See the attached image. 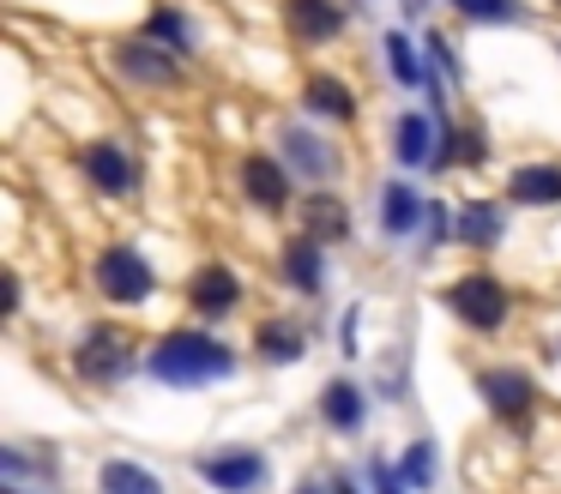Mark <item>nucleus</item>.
Returning <instances> with one entry per match:
<instances>
[{"label": "nucleus", "mask_w": 561, "mask_h": 494, "mask_svg": "<svg viewBox=\"0 0 561 494\" xmlns=\"http://www.w3.org/2000/svg\"><path fill=\"white\" fill-rule=\"evenodd\" d=\"M375 494H411V482H404V470L399 464H387V458H375Z\"/></svg>", "instance_id": "28"}, {"label": "nucleus", "mask_w": 561, "mask_h": 494, "mask_svg": "<svg viewBox=\"0 0 561 494\" xmlns=\"http://www.w3.org/2000/svg\"><path fill=\"white\" fill-rule=\"evenodd\" d=\"M501 235H507V205L465 199L459 211H453V241H465V248L489 253V248H501Z\"/></svg>", "instance_id": "16"}, {"label": "nucleus", "mask_w": 561, "mask_h": 494, "mask_svg": "<svg viewBox=\"0 0 561 494\" xmlns=\"http://www.w3.org/2000/svg\"><path fill=\"white\" fill-rule=\"evenodd\" d=\"M254 356L266 361V368H290V361L308 356V332L296 320H260L254 332Z\"/></svg>", "instance_id": "21"}, {"label": "nucleus", "mask_w": 561, "mask_h": 494, "mask_svg": "<svg viewBox=\"0 0 561 494\" xmlns=\"http://www.w3.org/2000/svg\"><path fill=\"white\" fill-rule=\"evenodd\" d=\"M556 7H561V0H556Z\"/></svg>", "instance_id": "31"}, {"label": "nucleus", "mask_w": 561, "mask_h": 494, "mask_svg": "<svg viewBox=\"0 0 561 494\" xmlns=\"http://www.w3.org/2000/svg\"><path fill=\"white\" fill-rule=\"evenodd\" d=\"M91 289L115 308H139V301L158 296V265L134 248V241H110V248L91 260Z\"/></svg>", "instance_id": "3"}, {"label": "nucleus", "mask_w": 561, "mask_h": 494, "mask_svg": "<svg viewBox=\"0 0 561 494\" xmlns=\"http://www.w3.org/2000/svg\"><path fill=\"white\" fill-rule=\"evenodd\" d=\"M98 489H103V494H163V482H158V470H151V464L110 458V464L98 470Z\"/></svg>", "instance_id": "24"}, {"label": "nucleus", "mask_w": 561, "mask_h": 494, "mask_svg": "<svg viewBox=\"0 0 561 494\" xmlns=\"http://www.w3.org/2000/svg\"><path fill=\"white\" fill-rule=\"evenodd\" d=\"M296 494H332V482H320V476H314V482H302Z\"/></svg>", "instance_id": "29"}, {"label": "nucleus", "mask_w": 561, "mask_h": 494, "mask_svg": "<svg viewBox=\"0 0 561 494\" xmlns=\"http://www.w3.org/2000/svg\"><path fill=\"white\" fill-rule=\"evenodd\" d=\"M182 296H187V308H194L199 320H224V313L242 308V272L224 265V260H206V265H194V277H187Z\"/></svg>", "instance_id": "10"}, {"label": "nucleus", "mask_w": 561, "mask_h": 494, "mask_svg": "<svg viewBox=\"0 0 561 494\" xmlns=\"http://www.w3.org/2000/svg\"><path fill=\"white\" fill-rule=\"evenodd\" d=\"M399 470H404V482H411V489H428V482H435V470H440V446L435 440H411V446H404V458H399Z\"/></svg>", "instance_id": "27"}, {"label": "nucleus", "mask_w": 561, "mask_h": 494, "mask_svg": "<svg viewBox=\"0 0 561 494\" xmlns=\"http://www.w3.org/2000/svg\"><path fill=\"white\" fill-rule=\"evenodd\" d=\"M465 24H519L525 19V0H447Z\"/></svg>", "instance_id": "26"}, {"label": "nucleus", "mask_w": 561, "mask_h": 494, "mask_svg": "<svg viewBox=\"0 0 561 494\" xmlns=\"http://www.w3.org/2000/svg\"><path fill=\"white\" fill-rule=\"evenodd\" d=\"M302 103H308V115H327V120H339V127L356 120V91H351V79H339V72H308Z\"/></svg>", "instance_id": "19"}, {"label": "nucleus", "mask_w": 561, "mask_h": 494, "mask_svg": "<svg viewBox=\"0 0 561 494\" xmlns=\"http://www.w3.org/2000/svg\"><path fill=\"white\" fill-rule=\"evenodd\" d=\"M146 36H158V43H163V48H175L182 60L199 48V24L187 19L182 7H151V12H146Z\"/></svg>", "instance_id": "23"}, {"label": "nucleus", "mask_w": 561, "mask_h": 494, "mask_svg": "<svg viewBox=\"0 0 561 494\" xmlns=\"http://www.w3.org/2000/svg\"><path fill=\"white\" fill-rule=\"evenodd\" d=\"M477 398H483L501 422H525L537 410V380L525 368H483L477 374Z\"/></svg>", "instance_id": "11"}, {"label": "nucleus", "mask_w": 561, "mask_h": 494, "mask_svg": "<svg viewBox=\"0 0 561 494\" xmlns=\"http://www.w3.org/2000/svg\"><path fill=\"white\" fill-rule=\"evenodd\" d=\"M423 217H428V199L411 181H387L380 187V235H411Z\"/></svg>", "instance_id": "22"}, {"label": "nucleus", "mask_w": 561, "mask_h": 494, "mask_svg": "<svg viewBox=\"0 0 561 494\" xmlns=\"http://www.w3.org/2000/svg\"><path fill=\"white\" fill-rule=\"evenodd\" d=\"M194 476L218 494H260L272 476V458L260 446H218V452L194 458Z\"/></svg>", "instance_id": "6"}, {"label": "nucleus", "mask_w": 561, "mask_h": 494, "mask_svg": "<svg viewBox=\"0 0 561 494\" xmlns=\"http://www.w3.org/2000/svg\"><path fill=\"white\" fill-rule=\"evenodd\" d=\"M296 217H302V235H314V241H351V205L339 199V193L332 187H314V193H302V199H296Z\"/></svg>", "instance_id": "13"}, {"label": "nucleus", "mask_w": 561, "mask_h": 494, "mask_svg": "<svg viewBox=\"0 0 561 494\" xmlns=\"http://www.w3.org/2000/svg\"><path fill=\"white\" fill-rule=\"evenodd\" d=\"M278 19L296 48H327L351 31V7L344 0H278Z\"/></svg>", "instance_id": "8"}, {"label": "nucleus", "mask_w": 561, "mask_h": 494, "mask_svg": "<svg viewBox=\"0 0 561 494\" xmlns=\"http://www.w3.org/2000/svg\"><path fill=\"white\" fill-rule=\"evenodd\" d=\"M79 169H85V181L103 193V199H134L139 193V181H146V169H139V157L127 151L122 139H91L85 151H79Z\"/></svg>", "instance_id": "7"}, {"label": "nucleus", "mask_w": 561, "mask_h": 494, "mask_svg": "<svg viewBox=\"0 0 561 494\" xmlns=\"http://www.w3.org/2000/svg\"><path fill=\"white\" fill-rule=\"evenodd\" d=\"M435 151H440V120H428L423 108H404L392 120V157L404 169H435Z\"/></svg>", "instance_id": "15"}, {"label": "nucleus", "mask_w": 561, "mask_h": 494, "mask_svg": "<svg viewBox=\"0 0 561 494\" xmlns=\"http://www.w3.org/2000/svg\"><path fill=\"white\" fill-rule=\"evenodd\" d=\"M483 157H489V133H483V120H440L435 175H447V169H477Z\"/></svg>", "instance_id": "17"}, {"label": "nucleus", "mask_w": 561, "mask_h": 494, "mask_svg": "<svg viewBox=\"0 0 561 494\" xmlns=\"http://www.w3.org/2000/svg\"><path fill=\"white\" fill-rule=\"evenodd\" d=\"M507 205H531V211L561 205V163H519L507 175Z\"/></svg>", "instance_id": "20"}, {"label": "nucleus", "mask_w": 561, "mask_h": 494, "mask_svg": "<svg viewBox=\"0 0 561 494\" xmlns=\"http://www.w3.org/2000/svg\"><path fill=\"white\" fill-rule=\"evenodd\" d=\"M236 181H242V199L260 205V211H290V199H296V169L266 151H248Z\"/></svg>", "instance_id": "9"}, {"label": "nucleus", "mask_w": 561, "mask_h": 494, "mask_svg": "<svg viewBox=\"0 0 561 494\" xmlns=\"http://www.w3.org/2000/svg\"><path fill=\"white\" fill-rule=\"evenodd\" d=\"M139 368V337L122 320H91L73 344V374L85 386H122Z\"/></svg>", "instance_id": "2"}, {"label": "nucleus", "mask_w": 561, "mask_h": 494, "mask_svg": "<svg viewBox=\"0 0 561 494\" xmlns=\"http://www.w3.org/2000/svg\"><path fill=\"white\" fill-rule=\"evenodd\" d=\"M447 308H453V320H459L465 332H501L507 313H513V296H507V284H501L495 272H465V277L447 284Z\"/></svg>", "instance_id": "4"}, {"label": "nucleus", "mask_w": 561, "mask_h": 494, "mask_svg": "<svg viewBox=\"0 0 561 494\" xmlns=\"http://www.w3.org/2000/svg\"><path fill=\"white\" fill-rule=\"evenodd\" d=\"M278 151H284V163L296 169V181H314L320 187V181L339 175V151L308 127H278Z\"/></svg>", "instance_id": "12"}, {"label": "nucleus", "mask_w": 561, "mask_h": 494, "mask_svg": "<svg viewBox=\"0 0 561 494\" xmlns=\"http://www.w3.org/2000/svg\"><path fill=\"white\" fill-rule=\"evenodd\" d=\"M110 60H115V72H122L134 91H175V84H182V55L163 48L158 36H146V31L110 43Z\"/></svg>", "instance_id": "5"}, {"label": "nucleus", "mask_w": 561, "mask_h": 494, "mask_svg": "<svg viewBox=\"0 0 561 494\" xmlns=\"http://www.w3.org/2000/svg\"><path fill=\"white\" fill-rule=\"evenodd\" d=\"M236 344H224L218 332H194V325H182V332H163L158 344L146 349V374L158 386H175V392H194V386H218L236 374Z\"/></svg>", "instance_id": "1"}, {"label": "nucleus", "mask_w": 561, "mask_h": 494, "mask_svg": "<svg viewBox=\"0 0 561 494\" xmlns=\"http://www.w3.org/2000/svg\"><path fill=\"white\" fill-rule=\"evenodd\" d=\"M278 272H284V284H290L296 296H320V289H327V241L290 235L284 253H278Z\"/></svg>", "instance_id": "14"}, {"label": "nucleus", "mask_w": 561, "mask_h": 494, "mask_svg": "<svg viewBox=\"0 0 561 494\" xmlns=\"http://www.w3.org/2000/svg\"><path fill=\"white\" fill-rule=\"evenodd\" d=\"M380 60L392 67V79H399L404 91H416V84H423V60H416V43H411L404 31H387V36H380Z\"/></svg>", "instance_id": "25"}, {"label": "nucleus", "mask_w": 561, "mask_h": 494, "mask_svg": "<svg viewBox=\"0 0 561 494\" xmlns=\"http://www.w3.org/2000/svg\"><path fill=\"white\" fill-rule=\"evenodd\" d=\"M332 494H356V482L351 476H332Z\"/></svg>", "instance_id": "30"}, {"label": "nucleus", "mask_w": 561, "mask_h": 494, "mask_svg": "<svg viewBox=\"0 0 561 494\" xmlns=\"http://www.w3.org/2000/svg\"><path fill=\"white\" fill-rule=\"evenodd\" d=\"M320 422H327L332 434H356L368 422V398H363V386L356 380H327L320 386Z\"/></svg>", "instance_id": "18"}]
</instances>
